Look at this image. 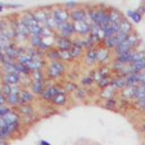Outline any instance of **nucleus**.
Returning <instances> with one entry per match:
<instances>
[{"instance_id": "nucleus-26", "label": "nucleus", "mask_w": 145, "mask_h": 145, "mask_svg": "<svg viewBox=\"0 0 145 145\" xmlns=\"http://www.w3.org/2000/svg\"><path fill=\"white\" fill-rule=\"evenodd\" d=\"M135 105L138 110H140L142 112H145V99L144 100H138L135 101Z\"/></svg>"}, {"instance_id": "nucleus-24", "label": "nucleus", "mask_w": 145, "mask_h": 145, "mask_svg": "<svg viewBox=\"0 0 145 145\" xmlns=\"http://www.w3.org/2000/svg\"><path fill=\"white\" fill-rule=\"evenodd\" d=\"M59 57H60V60L63 61V62L67 61V60H71L72 59L70 51H59Z\"/></svg>"}, {"instance_id": "nucleus-20", "label": "nucleus", "mask_w": 145, "mask_h": 145, "mask_svg": "<svg viewBox=\"0 0 145 145\" xmlns=\"http://www.w3.org/2000/svg\"><path fill=\"white\" fill-rule=\"evenodd\" d=\"M67 101H68V97H67L66 93H65V92H61V93H59V94L52 100L51 103L54 104L56 106H63V105H66Z\"/></svg>"}, {"instance_id": "nucleus-17", "label": "nucleus", "mask_w": 145, "mask_h": 145, "mask_svg": "<svg viewBox=\"0 0 145 145\" xmlns=\"http://www.w3.org/2000/svg\"><path fill=\"white\" fill-rule=\"evenodd\" d=\"M31 80L35 82V83H45V74L43 71V69L41 70H34L31 72L29 75Z\"/></svg>"}, {"instance_id": "nucleus-14", "label": "nucleus", "mask_w": 145, "mask_h": 145, "mask_svg": "<svg viewBox=\"0 0 145 145\" xmlns=\"http://www.w3.org/2000/svg\"><path fill=\"white\" fill-rule=\"evenodd\" d=\"M96 53H97V62L103 65L106 62V60L110 58V50L106 49L105 46L96 49Z\"/></svg>"}, {"instance_id": "nucleus-30", "label": "nucleus", "mask_w": 145, "mask_h": 145, "mask_svg": "<svg viewBox=\"0 0 145 145\" xmlns=\"http://www.w3.org/2000/svg\"><path fill=\"white\" fill-rule=\"evenodd\" d=\"M40 145H50V143H48V142H45V140H41Z\"/></svg>"}, {"instance_id": "nucleus-19", "label": "nucleus", "mask_w": 145, "mask_h": 145, "mask_svg": "<svg viewBox=\"0 0 145 145\" xmlns=\"http://www.w3.org/2000/svg\"><path fill=\"white\" fill-rule=\"evenodd\" d=\"M85 60H86L87 65H89V66L95 65V62H97V53H96V49L87 50V52H86V54H85Z\"/></svg>"}, {"instance_id": "nucleus-5", "label": "nucleus", "mask_w": 145, "mask_h": 145, "mask_svg": "<svg viewBox=\"0 0 145 145\" xmlns=\"http://www.w3.org/2000/svg\"><path fill=\"white\" fill-rule=\"evenodd\" d=\"M74 46V42L70 39H66L62 36H59L56 34L54 39V48L59 51H70Z\"/></svg>"}, {"instance_id": "nucleus-22", "label": "nucleus", "mask_w": 145, "mask_h": 145, "mask_svg": "<svg viewBox=\"0 0 145 145\" xmlns=\"http://www.w3.org/2000/svg\"><path fill=\"white\" fill-rule=\"evenodd\" d=\"M70 53H71L72 59L74 58H78V57H80L83 54V48L80 45H78V44H74V46L70 50Z\"/></svg>"}, {"instance_id": "nucleus-6", "label": "nucleus", "mask_w": 145, "mask_h": 145, "mask_svg": "<svg viewBox=\"0 0 145 145\" xmlns=\"http://www.w3.org/2000/svg\"><path fill=\"white\" fill-rule=\"evenodd\" d=\"M92 26L88 22L84 20V22H78V23H74V27H75V32L76 34L80 35V36H89L91 32H92Z\"/></svg>"}, {"instance_id": "nucleus-12", "label": "nucleus", "mask_w": 145, "mask_h": 145, "mask_svg": "<svg viewBox=\"0 0 145 145\" xmlns=\"http://www.w3.org/2000/svg\"><path fill=\"white\" fill-rule=\"evenodd\" d=\"M119 34H123V35H130L133 33V25L129 23V20L127 18H123L121 20V23L119 24Z\"/></svg>"}, {"instance_id": "nucleus-16", "label": "nucleus", "mask_w": 145, "mask_h": 145, "mask_svg": "<svg viewBox=\"0 0 145 145\" xmlns=\"http://www.w3.org/2000/svg\"><path fill=\"white\" fill-rule=\"evenodd\" d=\"M6 104L9 108H18L20 105V99H19V94H10L8 96H6Z\"/></svg>"}, {"instance_id": "nucleus-13", "label": "nucleus", "mask_w": 145, "mask_h": 145, "mask_svg": "<svg viewBox=\"0 0 145 145\" xmlns=\"http://www.w3.org/2000/svg\"><path fill=\"white\" fill-rule=\"evenodd\" d=\"M125 17L121 15V12L114 8H111L109 10V19H110V24H120L121 20Z\"/></svg>"}, {"instance_id": "nucleus-28", "label": "nucleus", "mask_w": 145, "mask_h": 145, "mask_svg": "<svg viewBox=\"0 0 145 145\" xmlns=\"http://www.w3.org/2000/svg\"><path fill=\"white\" fill-rule=\"evenodd\" d=\"M2 76H3V69H2V65L0 63V80H1Z\"/></svg>"}, {"instance_id": "nucleus-25", "label": "nucleus", "mask_w": 145, "mask_h": 145, "mask_svg": "<svg viewBox=\"0 0 145 145\" xmlns=\"http://www.w3.org/2000/svg\"><path fill=\"white\" fill-rule=\"evenodd\" d=\"M62 6H63V7H65L69 12H70V11H72V10H75V9L79 8V6H80V5H79L78 2H67V3H63Z\"/></svg>"}, {"instance_id": "nucleus-27", "label": "nucleus", "mask_w": 145, "mask_h": 145, "mask_svg": "<svg viewBox=\"0 0 145 145\" xmlns=\"http://www.w3.org/2000/svg\"><path fill=\"white\" fill-rule=\"evenodd\" d=\"M0 145H9V142L7 139H0Z\"/></svg>"}, {"instance_id": "nucleus-7", "label": "nucleus", "mask_w": 145, "mask_h": 145, "mask_svg": "<svg viewBox=\"0 0 145 145\" xmlns=\"http://www.w3.org/2000/svg\"><path fill=\"white\" fill-rule=\"evenodd\" d=\"M1 83L2 84H7L10 86H16V85H20L22 83V76L17 72H8V74H3L2 78H1Z\"/></svg>"}, {"instance_id": "nucleus-15", "label": "nucleus", "mask_w": 145, "mask_h": 145, "mask_svg": "<svg viewBox=\"0 0 145 145\" xmlns=\"http://www.w3.org/2000/svg\"><path fill=\"white\" fill-rule=\"evenodd\" d=\"M45 83H35V82H32L31 86H29V89L31 92L34 94V95H42L45 91Z\"/></svg>"}, {"instance_id": "nucleus-10", "label": "nucleus", "mask_w": 145, "mask_h": 145, "mask_svg": "<svg viewBox=\"0 0 145 145\" xmlns=\"http://www.w3.org/2000/svg\"><path fill=\"white\" fill-rule=\"evenodd\" d=\"M19 99H20V105L32 104L35 100V95L31 92L29 88H23L19 93Z\"/></svg>"}, {"instance_id": "nucleus-21", "label": "nucleus", "mask_w": 145, "mask_h": 145, "mask_svg": "<svg viewBox=\"0 0 145 145\" xmlns=\"http://www.w3.org/2000/svg\"><path fill=\"white\" fill-rule=\"evenodd\" d=\"M127 16H128L134 23H139V22L142 20V17H143L142 12H139L138 10H130V9L127 11Z\"/></svg>"}, {"instance_id": "nucleus-4", "label": "nucleus", "mask_w": 145, "mask_h": 145, "mask_svg": "<svg viewBox=\"0 0 145 145\" xmlns=\"http://www.w3.org/2000/svg\"><path fill=\"white\" fill-rule=\"evenodd\" d=\"M56 34L59 35V36H62V37H66V39H70L71 40V37L76 34L75 27H74V23L70 20V22H68V23H66L63 25L58 26V29H57Z\"/></svg>"}, {"instance_id": "nucleus-11", "label": "nucleus", "mask_w": 145, "mask_h": 145, "mask_svg": "<svg viewBox=\"0 0 145 145\" xmlns=\"http://www.w3.org/2000/svg\"><path fill=\"white\" fill-rule=\"evenodd\" d=\"M50 10H51V9H50ZM49 12H50V11H45V10L42 9V8L32 11V14H33L35 20L39 23V25H40L41 27H44V26H45L46 19H48V16H49Z\"/></svg>"}, {"instance_id": "nucleus-32", "label": "nucleus", "mask_w": 145, "mask_h": 145, "mask_svg": "<svg viewBox=\"0 0 145 145\" xmlns=\"http://www.w3.org/2000/svg\"><path fill=\"white\" fill-rule=\"evenodd\" d=\"M142 85H143V86H145V82H144V83H143V84H142Z\"/></svg>"}, {"instance_id": "nucleus-31", "label": "nucleus", "mask_w": 145, "mask_h": 145, "mask_svg": "<svg viewBox=\"0 0 145 145\" xmlns=\"http://www.w3.org/2000/svg\"><path fill=\"white\" fill-rule=\"evenodd\" d=\"M1 127H2V120H1V118H0V129H1Z\"/></svg>"}, {"instance_id": "nucleus-18", "label": "nucleus", "mask_w": 145, "mask_h": 145, "mask_svg": "<svg viewBox=\"0 0 145 145\" xmlns=\"http://www.w3.org/2000/svg\"><path fill=\"white\" fill-rule=\"evenodd\" d=\"M137 86H127L121 91V94L125 100H135Z\"/></svg>"}, {"instance_id": "nucleus-8", "label": "nucleus", "mask_w": 145, "mask_h": 145, "mask_svg": "<svg viewBox=\"0 0 145 145\" xmlns=\"http://www.w3.org/2000/svg\"><path fill=\"white\" fill-rule=\"evenodd\" d=\"M61 92H63V89H61V88L58 87L57 85H51V86H48V87L45 88L44 93H43L41 96H42V99H43L44 101H46V102H52V100H53L59 93H61Z\"/></svg>"}, {"instance_id": "nucleus-9", "label": "nucleus", "mask_w": 145, "mask_h": 145, "mask_svg": "<svg viewBox=\"0 0 145 145\" xmlns=\"http://www.w3.org/2000/svg\"><path fill=\"white\" fill-rule=\"evenodd\" d=\"M87 19V9H84L82 7L70 11V20L72 23H78V22H84Z\"/></svg>"}, {"instance_id": "nucleus-2", "label": "nucleus", "mask_w": 145, "mask_h": 145, "mask_svg": "<svg viewBox=\"0 0 145 145\" xmlns=\"http://www.w3.org/2000/svg\"><path fill=\"white\" fill-rule=\"evenodd\" d=\"M45 71L48 77H50L51 79H57V78H60L66 72V65L61 60L51 61L45 67Z\"/></svg>"}, {"instance_id": "nucleus-1", "label": "nucleus", "mask_w": 145, "mask_h": 145, "mask_svg": "<svg viewBox=\"0 0 145 145\" xmlns=\"http://www.w3.org/2000/svg\"><path fill=\"white\" fill-rule=\"evenodd\" d=\"M139 39H138V35L136 33H131L119 46H117L113 51L116 52L117 56H121V54H125V53H128L130 51H134L135 50V46L136 44L138 43Z\"/></svg>"}, {"instance_id": "nucleus-23", "label": "nucleus", "mask_w": 145, "mask_h": 145, "mask_svg": "<svg viewBox=\"0 0 145 145\" xmlns=\"http://www.w3.org/2000/svg\"><path fill=\"white\" fill-rule=\"evenodd\" d=\"M145 99V86L139 85L136 88V95H135V101L138 100H144Z\"/></svg>"}, {"instance_id": "nucleus-29", "label": "nucleus", "mask_w": 145, "mask_h": 145, "mask_svg": "<svg viewBox=\"0 0 145 145\" xmlns=\"http://www.w3.org/2000/svg\"><path fill=\"white\" fill-rule=\"evenodd\" d=\"M140 130H142L143 133H145V121H144V122L140 125Z\"/></svg>"}, {"instance_id": "nucleus-3", "label": "nucleus", "mask_w": 145, "mask_h": 145, "mask_svg": "<svg viewBox=\"0 0 145 145\" xmlns=\"http://www.w3.org/2000/svg\"><path fill=\"white\" fill-rule=\"evenodd\" d=\"M52 8L53 9H51V15L58 26L70 22V12L63 6H58V7H52Z\"/></svg>"}]
</instances>
